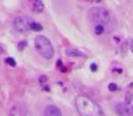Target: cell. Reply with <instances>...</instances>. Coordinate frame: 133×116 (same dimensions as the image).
<instances>
[{
    "instance_id": "cell-13",
    "label": "cell",
    "mask_w": 133,
    "mask_h": 116,
    "mask_svg": "<svg viewBox=\"0 0 133 116\" xmlns=\"http://www.w3.org/2000/svg\"><path fill=\"white\" fill-rule=\"evenodd\" d=\"M56 66H57L58 68L60 69V70L62 71L63 73H65L66 72V69L64 68V64H63L62 60H57V62H56Z\"/></svg>"
},
{
    "instance_id": "cell-14",
    "label": "cell",
    "mask_w": 133,
    "mask_h": 116,
    "mask_svg": "<svg viewBox=\"0 0 133 116\" xmlns=\"http://www.w3.org/2000/svg\"><path fill=\"white\" fill-rule=\"evenodd\" d=\"M26 46H27L26 41H21V42H19L17 44V49L19 50V51H23Z\"/></svg>"
},
{
    "instance_id": "cell-20",
    "label": "cell",
    "mask_w": 133,
    "mask_h": 116,
    "mask_svg": "<svg viewBox=\"0 0 133 116\" xmlns=\"http://www.w3.org/2000/svg\"><path fill=\"white\" fill-rule=\"evenodd\" d=\"M4 53V48L0 46V53Z\"/></svg>"
},
{
    "instance_id": "cell-1",
    "label": "cell",
    "mask_w": 133,
    "mask_h": 116,
    "mask_svg": "<svg viewBox=\"0 0 133 116\" xmlns=\"http://www.w3.org/2000/svg\"><path fill=\"white\" fill-rule=\"evenodd\" d=\"M75 107L81 116H105L100 105L85 95L76 96Z\"/></svg>"
},
{
    "instance_id": "cell-15",
    "label": "cell",
    "mask_w": 133,
    "mask_h": 116,
    "mask_svg": "<svg viewBox=\"0 0 133 116\" xmlns=\"http://www.w3.org/2000/svg\"><path fill=\"white\" fill-rule=\"evenodd\" d=\"M108 89H109V91H110V92H115L118 90V85L115 84V83H110V84L108 85Z\"/></svg>"
},
{
    "instance_id": "cell-7",
    "label": "cell",
    "mask_w": 133,
    "mask_h": 116,
    "mask_svg": "<svg viewBox=\"0 0 133 116\" xmlns=\"http://www.w3.org/2000/svg\"><path fill=\"white\" fill-rule=\"evenodd\" d=\"M44 116H63L62 112L60 111V109L58 108L55 105H48L46 106L45 110L44 112Z\"/></svg>"
},
{
    "instance_id": "cell-12",
    "label": "cell",
    "mask_w": 133,
    "mask_h": 116,
    "mask_svg": "<svg viewBox=\"0 0 133 116\" xmlns=\"http://www.w3.org/2000/svg\"><path fill=\"white\" fill-rule=\"evenodd\" d=\"M132 101V94H131L129 92H127L125 94V102H126V104H129Z\"/></svg>"
},
{
    "instance_id": "cell-8",
    "label": "cell",
    "mask_w": 133,
    "mask_h": 116,
    "mask_svg": "<svg viewBox=\"0 0 133 116\" xmlns=\"http://www.w3.org/2000/svg\"><path fill=\"white\" fill-rule=\"evenodd\" d=\"M44 9V5L42 1L40 0H36L32 4V10L35 13H42Z\"/></svg>"
},
{
    "instance_id": "cell-6",
    "label": "cell",
    "mask_w": 133,
    "mask_h": 116,
    "mask_svg": "<svg viewBox=\"0 0 133 116\" xmlns=\"http://www.w3.org/2000/svg\"><path fill=\"white\" fill-rule=\"evenodd\" d=\"M115 111L119 116H130V111L129 107L123 103H117L115 106Z\"/></svg>"
},
{
    "instance_id": "cell-4",
    "label": "cell",
    "mask_w": 133,
    "mask_h": 116,
    "mask_svg": "<svg viewBox=\"0 0 133 116\" xmlns=\"http://www.w3.org/2000/svg\"><path fill=\"white\" fill-rule=\"evenodd\" d=\"M35 22L33 18L27 15H19L14 20V27L19 33H27L33 31L34 25Z\"/></svg>"
},
{
    "instance_id": "cell-3",
    "label": "cell",
    "mask_w": 133,
    "mask_h": 116,
    "mask_svg": "<svg viewBox=\"0 0 133 116\" xmlns=\"http://www.w3.org/2000/svg\"><path fill=\"white\" fill-rule=\"evenodd\" d=\"M35 48L37 53L45 59H51L54 55V46L44 35H37L35 38Z\"/></svg>"
},
{
    "instance_id": "cell-21",
    "label": "cell",
    "mask_w": 133,
    "mask_h": 116,
    "mask_svg": "<svg viewBox=\"0 0 133 116\" xmlns=\"http://www.w3.org/2000/svg\"><path fill=\"white\" fill-rule=\"evenodd\" d=\"M132 113H133V105H132Z\"/></svg>"
},
{
    "instance_id": "cell-10",
    "label": "cell",
    "mask_w": 133,
    "mask_h": 116,
    "mask_svg": "<svg viewBox=\"0 0 133 116\" xmlns=\"http://www.w3.org/2000/svg\"><path fill=\"white\" fill-rule=\"evenodd\" d=\"M105 31V27L104 25H96L94 26V34H97V35H100L104 33Z\"/></svg>"
},
{
    "instance_id": "cell-17",
    "label": "cell",
    "mask_w": 133,
    "mask_h": 116,
    "mask_svg": "<svg viewBox=\"0 0 133 116\" xmlns=\"http://www.w3.org/2000/svg\"><path fill=\"white\" fill-rule=\"evenodd\" d=\"M90 68H91V70L93 71V72H96V71L98 70V65H97V64L93 63L90 65Z\"/></svg>"
},
{
    "instance_id": "cell-5",
    "label": "cell",
    "mask_w": 133,
    "mask_h": 116,
    "mask_svg": "<svg viewBox=\"0 0 133 116\" xmlns=\"http://www.w3.org/2000/svg\"><path fill=\"white\" fill-rule=\"evenodd\" d=\"M27 107L23 102L14 103L9 111V116H26Z\"/></svg>"
},
{
    "instance_id": "cell-18",
    "label": "cell",
    "mask_w": 133,
    "mask_h": 116,
    "mask_svg": "<svg viewBox=\"0 0 133 116\" xmlns=\"http://www.w3.org/2000/svg\"><path fill=\"white\" fill-rule=\"evenodd\" d=\"M47 81V77L45 75H42L39 78V82H40V84H44V83H45Z\"/></svg>"
},
{
    "instance_id": "cell-9",
    "label": "cell",
    "mask_w": 133,
    "mask_h": 116,
    "mask_svg": "<svg viewBox=\"0 0 133 116\" xmlns=\"http://www.w3.org/2000/svg\"><path fill=\"white\" fill-rule=\"evenodd\" d=\"M66 55L70 57H81L84 56V53L78 49H75V48H69L65 51Z\"/></svg>"
},
{
    "instance_id": "cell-16",
    "label": "cell",
    "mask_w": 133,
    "mask_h": 116,
    "mask_svg": "<svg viewBox=\"0 0 133 116\" xmlns=\"http://www.w3.org/2000/svg\"><path fill=\"white\" fill-rule=\"evenodd\" d=\"M121 51L123 52V53H127V52H128V41H125V42L122 44Z\"/></svg>"
},
{
    "instance_id": "cell-19",
    "label": "cell",
    "mask_w": 133,
    "mask_h": 116,
    "mask_svg": "<svg viewBox=\"0 0 133 116\" xmlns=\"http://www.w3.org/2000/svg\"><path fill=\"white\" fill-rule=\"evenodd\" d=\"M130 49H131V51L133 52V39L131 40V42H130Z\"/></svg>"
},
{
    "instance_id": "cell-2",
    "label": "cell",
    "mask_w": 133,
    "mask_h": 116,
    "mask_svg": "<svg viewBox=\"0 0 133 116\" xmlns=\"http://www.w3.org/2000/svg\"><path fill=\"white\" fill-rule=\"evenodd\" d=\"M88 19L96 25H108L111 23V15L105 7H93L88 11Z\"/></svg>"
},
{
    "instance_id": "cell-11",
    "label": "cell",
    "mask_w": 133,
    "mask_h": 116,
    "mask_svg": "<svg viewBox=\"0 0 133 116\" xmlns=\"http://www.w3.org/2000/svg\"><path fill=\"white\" fill-rule=\"evenodd\" d=\"M5 63H6L7 65H9L10 66H12V67L16 66V62L13 57H6V59H5Z\"/></svg>"
}]
</instances>
